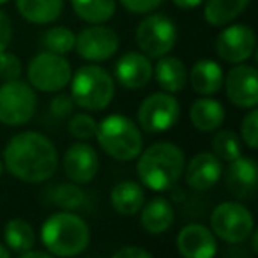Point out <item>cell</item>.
I'll list each match as a JSON object with an SVG mask.
<instances>
[{
	"label": "cell",
	"instance_id": "cell-15",
	"mask_svg": "<svg viewBox=\"0 0 258 258\" xmlns=\"http://www.w3.org/2000/svg\"><path fill=\"white\" fill-rule=\"evenodd\" d=\"M64 173L75 184H89L99 172V156L89 144H73L64 154Z\"/></svg>",
	"mask_w": 258,
	"mask_h": 258
},
{
	"label": "cell",
	"instance_id": "cell-34",
	"mask_svg": "<svg viewBox=\"0 0 258 258\" xmlns=\"http://www.w3.org/2000/svg\"><path fill=\"white\" fill-rule=\"evenodd\" d=\"M73 108H75V101H73L71 94H57V96L51 99L50 103V111L51 115H55L57 118H66L73 113Z\"/></svg>",
	"mask_w": 258,
	"mask_h": 258
},
{
	"label": "cell",
	"instance_id": "cell-5",
	"mask_svg": "<svg viewBox=\"0 0 258 258\" xmlns=\"http://www.w3.org/2000/svg\"><path fill=\"white\" fill-rule=\"evenodd\" d=\"M71 97L76 106L87 111H101L110 106L115 96V80L106 69L87 64L71 75Z\"/></svg>",
	"mask_w": 258,
	"mask_h": 258
},
{
	"label": "cell",
	"instance_id": "cell-35",
	"mask_svg": "<svg viewBox=\"0 0 258 258\" xmlns=\"http://www.w3.org/2000/svg\"><path fill=\"white\" fill-rule=\"evenodd\" d=\"M118 2L122 4V8L133 15H145V13H151L156 8H159V4H163V0H118Z\"/></svg>",
	"mask_w": 258,
	"mask_h": 258
},
{
	"label": "cell",
	"instance_id": "cell-7",
	"mask_svg": "<svg viewBox=\"0 0 258 258\" xmlns=\"http://www.w3.org/2000/svg\"><path fill=\"white\" fill-rule=\"evenodd\" d=\"M71 64L64 55L53 51L37 53L27 66V78L34 89L41 92H60L69 85L71 80Z\"/></svg>",
	"mask_w": 258,
	"mask_h": 258
},
{
	"label": "cell",
	"instance_id": "cell-28",
	"mask_svg": "<svg viewBox=\"0 0 258 258\" xmlns=\"http://www.w3.org/2000/svg\"><path fill=\"white\" fill-rule=\"evenodd\" d=\"M46 198L57 207L64 209V211H76V209L83 207L85 205V193H83L82 187H78L75 182H60L55 184L48 189Z\"/></svg>",
	"mask_w": 258,
	"mask_h": 258
},
{
	"label": "cell",
	"instance_id": "cell-26",
	"mask_svg": "<svg viewBox=\"0 0 258 258\" xmlns=\"http://www.w3.org/2000/svg\"><path fill=\"white\" fill-rule=\"evenodd\" d=\"M4 240H6V247L11 253L22 254L23 251L34 247V244H36V233H34V228L29 221H25L22 218H15L6 223Z\"/></svg>",
	"mask_w": 258,
	"mask_h": 258
},
{
	"label": "cell",
	"instance_id": "cell-33",
	"mask_svg": "<svg viewBox=\"0 0 258 258\" xmlns=\"http://www.w3.org/2000/svg\"><path fill=\"white\" fill-rule=\"evenodd\" d=\"M22 75V62L15 53L9 51H2L0 53V80L2 82H9V80H16Z\"/></svg>",
	"mask_w": 258,
	"mask_h": 258
},
{
	"label": "cell",
	"instance_id": "cell-8",
	"mask_svg": "<svg viewBox=\"0 0 258 258\" xmlns=\"http://www.w3.org/2000/svg\"><path fill=\"white\" fill-rule=\"evenodd\" d=\"M211 230L228 244H240L254 230L253 214L239 202H223L211 214Z\"/></svg>",
	"mask_w": 258,
	"mask_h": 258
},
{
	"label": "cell",
	"instance_id": "cell-3",
	"mask_svg": "<svg viewBox=\"0 0 258 258\" xmlns=\"http://www.w3.org/2000/svg\"><path fill=\"white\" fill-rule=\"evenodd\" d=\"M41 242L51 256H75L89 246V225L69 211L55 212L41 225Z\"/></svg>",
	"mask_w": 258,
	"mask_h": 258
},
{
	"label": "cell",
	"instance_id": "cell-42",
	"mask_svg": "<svg viewBox=\"0 0 258 258\" xmlns=\"http://www.w3.org/2000/svg\"><path fill=\"white\" fill-rule=\"evenodd\" d=\"M2 168H4V163H2V159H0V173H2Z\"/></svg>",
	"mask_w": 258,
	"mask_h": 258
},
{
	"label": "cell",
	"instance_id": "cell-19",
	"mask_svg": "<svg viewBox=\"0 0 258 258\" xmlns=\"http://www.w3.org/2000/svg\"><path fill=\"white\" fill-rule=\"evenodd\" d=\"M140 223L144 230L151 235H159L170 230L175 221V212L166 198H152L151 202L142 205Z\"/></svg>",
	"mask_w": 258,
	"mask_h": 258
},
{
	"label": "cell",
	"instance_id": "cell-2",
	"mask_svg": "<svg viewBox=\"0 0 258 258\" xmlns=\"http://www.w3.org/2000/svg\"><path fill=\"white\" fill-rule=\"evenodd\" d=\"M186 166L184 152L170 142H158L138 154L137 173L152 191H168L180 180Z\"/></svg>",
	"mask_w": 258,
	"mask_h": 258
},
{
	"label": "cell",
	"instance_id": "cell-21",
	"mask_svg": "<svg viewBox=\"0 0 258 258\" xmlns=\"http://www.w3.org/2000/svg\"><path fill=\"white\" fill-rule=\"evenodd\" d=\"M223 69L218 62L211 58H202L191 68L189 83L193 90L200 96H212L223 87Z\"/></svg>",
	"mask_w": 258,
	"mask_h": 258
},
{
	"label": "cell",
	"instance_id": "cell-32",
	"mask_svg": "<svg viewBox=\"0 0 258 258\" xmlns=\"http://www.w3.org/2000/svg\"><path fill=\"white\" fill-rule=\"evenodd\" d=\"M240 137L249 149L258 147V110L249 108V113L240 122Z\"/></svg>",
	"mask_w": 258,
	"mask_h": 258
},
{
	"label": "cell",
	"instance_id": "cell-22",
	"mask_svg": "<svg viewBox=\"0 0 258 258\" xmlns=\"http://www.w3.org/2000/svg\"><path fill=\"white\" fill-rule=\"evenodd\" d=\"M110 204L120 216H135L145 204L144 187L135 180H122L111 189Z\"/></svg>",
	"mask_w": 258,
	"mask_h": 258
},
{
	"label": "cell",
	"instance_id": "cell-43",
	"mask_svg": "<svg viewBox=\"0 0 258 258\" xmlns=\"http://www.w3.org/2000/svg\"><path fill=\"white\" fill-rule=\"evenodd\" d=\"M4 2H8V0H0V4H4Z\"/></svg>",
	"mask_w": 258,
	"mask_h": 258
},
{
	"label": "cell",
	"instance_id": "cell-20",
	"mask_svg": "<svg viewBox=\"0 0 258 258\" xmlns=\"http://www.w3.org/2000/svg\"><path fill=\"white\" fill-rule=\"evenodd\" d=\"M152 76L165 92L177 94L187 83V69L179 57H159L158 64L152 68Z\"/></svg>",
	"mask_w": 258,
	"mask_h": 258
},
{
	"label": "cell",
	"instance_id": "cell-31",
	"mask_svg": "<svg viewBox=\"0 0 258 258\" xmlns=\"http://www.w3.org/2000/svg\"><path fill=\"white\" fill-rule=\"evenodd\" d=\"M69 117L71 118H69L68 129L71 137H75L80 142L90 140V138L96 137L97 122L94 120V117H90L89 113H71Z\"/></svg>",
	"mask_w": 258,
	"mask_h": 258
},
{
	"label": "cell",
	"instance_id": "cell-11",
	"mask_svg": "<svg viewBox=\"0 0 258 258\" xmlns=\"http://www.w3.org/2000/svg\"><path fill=\"white\" fill-rule=\"evenodd\" d=\"M118 46H120V39L117 32H113L108 27H103V23L83 29L75 39V48L78 55L89 62L108 60L117 53Z\"/></svg>",
	"mask_w": 258,
	"mask_h": 258
},
{
	"label": "cell",
	"instance_id": "cell-1",
	"mask_svg": "<svg viewBox=\"0 0 258 258\" xmlns=\"http://www.w3.org/2000/svg\"><path fill=\"white\" fill-rule=\"evenodd\" d=\"M2 163L16 179L39 184L57 172L58 154L50 138L36 131H23L8 142Z\"/></svg>",
	"mask_w": 258,
	"mask_h": 258
},
{
	"label": "cell",
	"instance_id": "cell-9",
	"mask_svg": "<svg viewBox=\"0 0 258 258\" xmlns=\"http://www.w3.org/2000/svg\"><path fill=\"white\" fill-rule=\"evenodd\" d=\"M177 43V27L166 15H151L137 27V44L149 58L168 55Z\"/></svg>",
	"mask_w": 258,
	"mask_h": 258
},
{
	"label": "cell",
	"instance_id": "cell-13",
	"mask_svg": "<svg viewBox=\"0 0 258 258\" xmlns=\"http://www.w3.org/2000/svg\"><path fill=\"white\" fill-rule=\"evenodd\" d=\"M228 101L237 108H256L258 104V80L256 69L244 62L235 64L223 78Z\"/></svg>",
	"mask_w": 258,
	"mask_h": 258
},
{
	"label": "cell",
	"instance_id": "cell-30",
	"mask_svg": "<svg viewBox=\"0 0 258 258\" xmlns=\"http://www.w3.org/2000/svg\"><path fill=\"white\" fill-rule=\"evenodd\" d=\"M75 39L76 36L73 34L71 29H68V27H53V29L46 30L43 43L48 51L66 55L75 50Z\"/></svg>",
	"mask_w": 258,
	"mask_h": 258
},
{
	"label": "cell",
	"instance_id": "cell-41",
	"mask_svg": "<svg viewBox=\"0 0 258 258\" xmlns=\"http://www.w3.org/2000/svg\"><path fill=\"white\" fill-rule=\"evenodd\" d=\"M253 233V239H251V247L253 251H258V233L256 232H251Z\"/></svg>",
	"mask_w": 258,
	"mask_h": 258
},
{
	"label": "cell",
	"instance_id": "cell-40",
	"mask_svg": "<svg viewBox=\"0 0 258 258\" xmlns=\"http://www.w3.org/2000/svg\"><path fill=\"white\" fill-rule=\"evenodd\" d=\"M9 256H11V251L4 244H0V258H9Z\"/></svg>",
	"mask_w": 258,
	"mask_h": 258
},
{
	"label": "cell",
	"instance_id": "cell-17",
	"mask_svg": "<svg viewBox=\"0 0 258 258\" xmlns=\"http://www.w3.org/2000/svg\"><path fill=\"white\" fill-rule=\"evenodd\" d=\"M223 175L221 161L212 152H198L184 166L186 184L195 191H209Z\"/></svg>",
	"mask_w": 258,
	"mask_h": 258
},
{
	"label": "cell",
	"instance_id": "cell-25",
	"mask_svg": "<svg viewBox=\"0 0 258 258\" xmlns=\"http://www.w3.org/2000/svg\"><path fill=\"white\" fill-rule=\"evenodd\" d=\"M251 0H207L204 8V18L212 27H225L239 18Z\"/></svg>",
	"mask_w": 258,
	"mask_h": 258
},
{
	"label": "cell",
	"instance_id": "cell-38",
	"mask_svg": "<svg viewBox=\"0 0 258 258\" xmlns=\"http://www.w3.org/2000/svg\"><path fill=\"white\" fill-rule=\"evenodd\" d=\"M172 2L179 9H195V8H198V6L204 4L205 0H172Z\"/></svg>",
	"mask_w": 258,
	"mask_h": 258
},
{
	"label": "cell",
	"instance_id": "cell-27",
	"mask_svg": "<svg viewBox=\"0 0 258 258\" xmlns=\"http://www.w3.org/2000/svg\"><path fill=\"white\" fill-rule=\"evenodd\" d=\"M73 11L80 20L92 25L106 23L115 15V0H71Z\"/></svg>",
	"mask_w": 258,
	"mask_h": 258
},
{
	"label": "cell",
	"instance_id": "cell-23",
	"mask_svg": "<svg viewBox=\"0 0 258 258\" xmlns=\"http://www.w3.org/2000/svg\"><path fill=\"white\" fill-rule=\"evenodd\" d=\"M189 118L191 124L204 133H211L221 127L225 122V108L218 99L211 97H200L197 99L189 108Z\"/></svg>",
	"mask_w": 258,
	"mask_h": 258
},
{
	"label": "cell",
	"instance_id": "cell-6",
	"mask_svg": "<svg viewBox=\"0 0 258 258\" xmlns=\"http://www.w3.org/2000/svg\"><path fill=\"white\" fill-rule=\"evenodd\" d=\"M37 97L29 83L20 78L0 85V122L4 125H23L36 113Z\"/></svg>",
	"mask_w": 258,
	"mask_h": 258
},
{
	"label": "cell",
	"instance_id": "cell-39",
	"mask_svg": "<svg viewBox=\"0 0 258 258\" xmlns=\"http://www.w3.org/2000/svg\"><path fill=\"white\" fill-rule=\"evenodd\" d=\"M20 256H22V258H50L51 254L48 253L46 249H44V251H37V249H34V247H30V249L23 251Z\"/></svg>",
	"mask_w": 258,
	"mask_h": 258
},
{
	"label": "cell",
	"instance_id": "cell-4",
	"mask_svg": "<svg viewBox=\"0 0 258 258\" xmlns=\"http://www.w3.org/2000/svg\"><path fill=\"white\" fill-rule=\"evenodd\" d=\"M94 138L101 151L117 161H133L144 149L140 127L122 113L108 115L97 122Z\"/></svg>",
	"mask_w": 258,
	"mask_h": 258
},
{
	"label": "cell",
	"instance_id": "cell-37",
	"mask_svg": "<svg viewBox=\"0 0 258 258\" xmlns=\"http://www.w3.org/2000/svg\"><path fill=\"white\" fill-rule=\"evenodd\" d=\"M111 256L113 258H152V253L138 246H124L115 251Z\"/></svg>",
	"mask_w": 258,
	"mask_h": 258
},
{
	"label": "cell",
	"instance_id": "cell-12",
	"mask_svg": "<svg viewBox=\"0 0 258 258\" xmlns=\"http://www.w3.org/2000/svg\"><path fill=\"white\" fill-rule=\"evenodd\" d=\"M254 32L249 25L237 23L223 29L216 37V53L228 64L246 62L254 51Z\"/></svg>",
	"mask_w": 258,
	"mask_h": 258
},
{
	"label": "cell",
	"instance_id": "cell-14",
	"mask_svg": "<svg viewBox=\"0 0 258 258\" xmlns=\"http://www.w3.org/2000/svg\"><path fill=\"white\" fill-rule=\"evenodd\" d=\"M225 172V187L230 195L239 200L254 198L258 191V168L249 156H242L228 161Z\"/></svg>",
	"mask_w": 258,
	"mask_h": 258
},
{
	"label": "cell",
	"instance_id": "cell-16",
	"mask_svg": "<svg viewBox=\"0 0 258 258\" xmlns=\"http://www.w3.org/2000/svg\"><path fill=\"white\" fill-rule=\"evenodd\" d=\"M177 249L184 258H211L218 253V242L211 228L191 223L177 235Z\"/></svg>",
	"mask_w": 258,
	"mask_h": 258
},
{
	"label": "cell",
	"instance_id": "cell-36",
	"mask_svg": "<svg viewBox=\"0 0 258 258\" xmlns=\"http://www.w3.org/2000/svg\"><path fill=\"white\" fill-rule=\"evenodd\" d=\"M13 37V25L9 16L4 11H0V53L9 46Z\"/></svg>",
	"mask_w": 258,
	"mask_h": 258
},
{
	"label": "cell",
	"instance_id": "cell-29",
	"mask_svg": "<svg viewBox=\"0 0 258 258\" xmlns=\"http://www.w3.org/2000/svg\"><path fill=\"white\" fill-rule=\"evenodd\" d=\"M212 154L219 159V161H232V159L239 158L242 154V147H240V140L233 131L230 129H221L214 135L211 142Z\"/></svg>",
	"mask_w": 258,
	"mask_h": 258
},
{
	"label": "cell",
	"instance_id": "cell-18",
	"mask_svg": "<svg viewBox=\"0 0 258 258\" xmlns=\"http://www.w3.org/2000/svg\"><path fill=\"white\" fill-rule=\"evenodd\" d=\"M115 78L124 89L138 90L145 87L152 78V64L147 55L129 51L122 55L115 64Z\"/></svg>",
	"mask_w": 258,
	"mask_h": 258
},
{
	"label": "cell",
	"instance_id": "cell-10",
	"mask_svg": "<svg viewBox=\"0 0 258 258\" xmlns=\"http://www.w3.org/2000/svg\"><path fill=\"white\" fill-rule=\"evenodd\" d=\"M138 125L147 133H165L179 122L180 104L170 92H154L138 108Z\"/></svg>",
	"mask_w": 258,
	"mask_h": 258
},
{
	"label": "cell",
	"instance_id": "cell-24",
	"mask_svg": "<svg viewBox=\"0 0 258 258\" xmlns=\"http://www.w3.org/2000/svg\"><path fill=\"white\" fill-rule=\"evenodd\" d=\"M16 9L25 22L46 25L60 18L64 0H16Z\"/></svg>",
	"mask_w": 258,
	"mask_h": 258
}]
</instances>
